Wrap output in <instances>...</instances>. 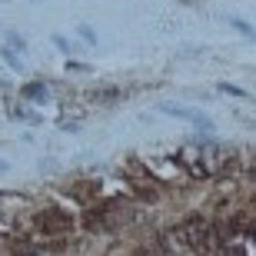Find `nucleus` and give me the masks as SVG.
<instances>
[{
    "instance_id": "12",
    "label": "nucleus",
    "mask_w": 256,
    "mask_h": 256,
    "mask_svg": "<svg viewBox=\"0 0 256 256\" xmlns=\"http://www.w3.org/2000/svg\"><path fill=\"white\" fill-rule=\"evenodd\" d=\"M226 256H246V253H243V246H226Z\"/></svg>"
},
{
    "instance_id": "7",
    "label": "nucleus",
    "mask_w": 256,
    "mask_h": 256,
    "mask_svg": "<svg viewBox=\"0 0 256 256\" xmlns=\"http://www.w3.org/2000/svg\"><path fill=\"white\" fill-rule=\"evenodd\" d=\"M220 90H223V94H230V96H240V100H246V90H240V86H233V84H220Z\"/></svg>"
},
{
    "instance_id": "5",
    "label": "nucleus",
    "mask_w": 256,
    "mask_h": 256,
    "mask_svg": "<svg viewBox=\"0 0 256 256\" xmlns=\"http://www.w3.org/2000/svg\"><path fill=\"white\" fill-rule=\"evenodd\" d=\"M24 96H27V100H44V96H47V86L44 84H27L24 86Z\"/></svg>"
},
{
    "instance_id": "6",
    "label": "nucleus",
    "mask_w": 256,
    "mask_h": 256,
    "mask_svg": "<svg viewBox=\"0 0 256 256\" xmlns=\"http://www.w3.org/2000/svg\"><path fill=\"white\" fill-rule=\"evenodd\" d=\"M226 20H230V24H233V27L240 30V34H246V37H256V27H250L246 20H240V17H226Z\"/></svg>"
},
{
    "instance_id": "3",
    "label": "nucleus",
    "mask_w": 256,
    "mask_h": 256,
    "mask_svg": "<svg viewBox=\"0 0 256 256\" xmlns=\"http://www.w3.org/2000/svg\"><path fill=\"white\" fill-rule=\"evenodd\" d=\"M160 110H163V114H170V116H180V120L200 126V130H213V120H210L206 114H200V110H190V106H173V104H163Z\"/></svg>"
},
{
    "instance_id": "11",
    "label": "nucleus",
    "mask_w": 256,
    "mask_h": 256,
    "mask_svg": "<svg viewBox=\"0 0 256 256\" xmlns=\"http://www.w3.org/2000/svg\"><path fill=\"white\" fill-rule=\"evenodd\" d=\"M54 44H57V47H60V50H64V54H70V44H66V40H64V37H54Z\"/></svg>"
},
{
    "instance_id": "8",
    "label": "nucleus",
    "mask_w": 256,
    "mask_h": 256,
    "mask_svg": "<svg viewBox=\"0 0 256 256\" xmlns=\"http://www.w3.org/2000/svg\"><path fill=\"white\" fill-rule=\"evenodd\" d=\"M7 44H10L14 50H27V44H24V37H20V34H14V30L7 34Z\"/></svg>"
},
{
    "instance_id": "4",
    "label": "nucleus",
    "mask_w": 256,
    "mask_h": 256,
    "mask_svg": "<svg viewBox=\"0 0 256 256\" xmlns=\"http://www.w3.org/2000/svg\"><path fill=\"white\" fill-rule=\"evenodd\" d=\"M116 96H120V90H116V86H104V90H90V100H94V104H114Z\"/></svg>"
},
{
    "instance_id": "13",
    "label": "nucleus",
    "mask_w": 256,
    "mask_h": 256,
    "mask_svg": "<svg viewBox=\"0 0 256 256\" xmlns=\"http://www.w3.org/2000/svg\"><path fill=\"white\" fill-rule=\"evenodd\" d=\"M0 170H7V163H4V160H0Z\"/></svg>"
},
{
    "instance_id": "1",
    "label": "nucleus",
    "mask_w": 256,
    "mask_h": 256,
    "mask_svg": "<svg viewBox=\"0 0 256 256\" xmlns=\"http://www.w3.org/2000/svg\"><path fill=\"white\" fill-rule=\"evenodd\" d=\"M176 233H180V240L193 253H210V246H213V226L203 216H186Z\"/></svg>"
},
{
    "instance_id": "9",
    "label": "nucleus",
    "mask_w": 256,
    "mask_h": 256,
    "mask_svg": "<svg viewBox=\"0 0 256 256\" xmlns=\"http://www.w3.org/2000/svg\"><path fill=\"white\" fill-rule=\"evenodd\" d=\"M0 57L7 60L10 66H17V70H20V60H17V54H14V50H7V47H0Z\"/></svg>"
},
{
    "instance_id": "2",
    "label": "nucleus",
    "mask_w": 256,
    "mask_h": 256,
    "mask_svg": "<svg viewBox=\"0 0 256 256\" xmlns=\"http://www.w3.org/2000/svg\"><path fill=\"white\" fill-rule=\"evenodd\" d=\"M70 226H74L70 213H64V210H57V206L37 213V230L44 233V236H60V233H70Z\"/></svg>"
},
{
    "instance_id": "10",
    "label": "nucleus",
    "mask_w": 256,
    "mask_h": 256,
    "mask_svg": "<svg viewBox=\"0 0 256 256\" xmlns=\"http://www.w3.org/2000/svg\"><path fill=\"white\" fill-rule=\"evenodd\" d=\"M80 37H84L86 44H96V34H94V27H86V24H80Z\"/></svg>"
}]
</instances>
